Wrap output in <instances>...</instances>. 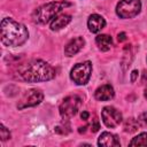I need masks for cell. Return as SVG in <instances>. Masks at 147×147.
<instances>
[{"label":"cell","mask_w":147,"mask_h":147,"mask_svg":"<svg viewBox=\"0 0 147 147\" xmlns=\"http://www.w3.org/2000/svg\"><path fill=\"white\" fill-rule=\"evenodd\" d=\"M18 75L22 79L31 83L36 82H46L55 76L54 68L45 61L33 60L26 64H23L18 68Z\"/></svg>","instance_id":"obj_1"},{"label":"cell","mask_w":147,"mask_h":147,"mask_svg":"<svg viewBox=\"0 0 147 147\" xmlns=\"http://www.w3.org/2000/svg\"><path fill=\"white\" fill-rule=\"evenodd\" d=\"M29 33L26 28L13 18H3L1 22V41L5 46L16 47L25 42Z\"/></svg>","instance_id":"obj_2"},{"label":"cell","mask_w":147,"mask_h":147,"mask_svg":"<svg viewBox=\"0 0 147 147\" xmlns=\"http://www.w3.org/2000/svg\"><path fill=\"white\" fill-rule=\"evenodd\" d=\"M71 3L67 1H52L45 3L33 11L32 20L37 24H45L52 18H54V16H56L63 8L69 7Z\"/></svg>","instance_id":"obj_3"},{"label":"cell","mask_w":147,"mask_h":147,"mask_svg":"<svg viewBox=\"0 0 147 147\" xmlns=\"http://www.w3.org/2000/svg\"><path fill=\"white\" fill-rule=\"evenodd\" d=\"M140 0H121L117 3L116 13L121 18H131L140 11Z\"/></svg>","instance_id":"obj_4"},{"label":"cell","mask_w":147,"mask_h":147,"mask_svg":"<svg viewBox=\"0 0 147 147\" xmlns=\"http://www.w3.org/2000/svg\"><path fill=\"white\" fill-rule=\"evenodd\" d=\"M91 71H92V64L90 61L83 62V63H77L70 74L71 79L78 84V85H84L88 82L91 77Z\"/></svg>","instance_id":"obj_5"},{"label":"cell","mask_w":147,"mask_h":147,"mask_svg":"<svg viewBox=\"0 0 147 147\" xmlns=\"http://www.w3.org/2000/svg\"><path fill=\"white\" fill-rule=\"evenodd\" d=\"M82 106V99L77 95L67 96L63 102L60 105V114L64 119H69L70 117L75 116Z\"/></svg>","instance_id":"obj_6"},{"label":"cell","mask_w":147,"mask_h":147,"mask_svg":"<svg viewBox=\"0 0 147 147\" xmlns=\"http://www.w3.org/2000/svg\"><path fill=\"white\" fill-rule=\"evenodd\" d=\"M42 99H44V94L40 90H37V88L29 90V91H26V93L21 99L20 103L17 105V108L23 109V108H26V107L37 106L38 103H40L42 101Z\"/></svg>","instance_id":"obj_7"},{"label":"cell","mask_w":147,"mask_h":147,"mask_svg":"<svg viewBox=\"0 0 147 147\" xmlns=\"http://www.w3.org/2000/svg\"><path fill=\"white\" fill-rule=\"evenodd\" d=\"M102 121L108 127H116L122 122V114L114 107H105L101 111Z\"/></svg>","instance_id":"obj_8"},{"label":"cell","mask_w":147,"mask_h":147,"mask_svg":"<svg viewBox=\"0 0 147 147\" xmlns=\"http://www.w3.org/2000/svg\"><path fill=\"white\" fill-rule=\"evenodd\" d=\"M84 44H85V40H84L82 37H77V38L71 39V40L67 44V46H65V48H64L65 55H67V56H72V55H75V54H77V53L83 48Z\"/></svg>","instance_id":"obj_9"},{"label":"cell","mask_w":147,"mask_h":147,"mask_svg":"<svg viewBox=\"0 0 147 147\" xmlns=\"http://www.w3.org/2000/svg\"><path fill=\"white\" fill-rule=\"evenodd\" d=\"M87 25H88V29L91 32L93 33H96L99 31H101L105 25H106V21L102 16L98 15V14H93L90 16L88 18V22H87Z\"/></svg>","instance_id":"obj_10"},{"label":"cell","mask_w":147,"mask_h":147,"mask_svg":"<svg viewBox=\"0 0 147 147\" xmlns=\"http://www.w3.org/2000/svg\"><path fill=\"white\" fill-rule=\"evenodd\" d=\"M114 94H115L114 88H113L109 84H105V85L100 86V87L95 91L94 96H95V99L99 100V101H107V100L113 99V98H114Z\"/></svg>","instance_id":"obj_11"},{"label":"cell","mask_w":147,"mask_h":147,"mask_svg":"<svg viewBox=\"0 0 147 147\" xmlns=\"http://www.w3.org/2000/svg\"><path fill=\"white\" fill-rule=\"evenodd\" d=\"M99 146H107V147H113V146H119V140L117 139L116 136L109 133V132H103L98 140Z\"/></svg>","instance_id":"obj_12"},{"label":"cell","mask_w":147,"mask_h":147,"mask_svg":"<svg viewBox=\"0 0 147 147\" xmlns=\"http://www.w3.org/2000/svg\"><path fill=\"white\" fill-rule=\"evenodd\" d=\"M70 21H71V16H70V15L62 14V15L55 17V18L52 21V23H51V29H52L53 31H57V30L64 28Z\"/></svg>","instance_id":"obj_13"},{"label":"cell","mask_w":147,"mask_h":147,"mask_svg":"<svg viewBox=\"0 0 147 147\" xmlns=\"http://www.w3.org/2000/svg\"><path fill=\"white\" fill-rule=\"evenodd\" d=\"M95 41H96V45L99 46V48L101 51H105V52L106 51H109L110 47H111V45H113V39L108 34H99L96 37Z\"/></svg>","instance_id":"obj_14"},{"label":"cell","mask_w":147,"mask_h":147,"mask_svg":"<svg viewBox=\"0 0 147 147\" xmlns=\"http://www.w3.org/2000/svg\"><path fill=\"white\" fill-rule=\"evenodd\" d=\"M138 127H139V124L134 118H127L124 123V131L125 132L133 133L138 130Z\"/></svg>","instance_id":"obj_15"},{"label":"cell","mask_w":147,"mask_h":147,"mask_svg":"<svg viewBox=\"0 0 147 147\" xmlns=\"http://www.w3.org/2000/svg\"><path fill=\"white\" fill-rule=\"evenodd\" d=\"M130 146H147V133H140L130 141Z\"/></svg>","instance_id":"obj_16"},{"label":"cell","mask_w":147,"mask_h":147,"mask_svg":"<svg viewBox=\"0 0 147 147\" xmlns=\"http://www.w3.org/2000/svg\"><path fill=\"white\" fill-rule=\"evenodd\" d=\"M138 124H139V126H145V125H147V111H145V113H142L139 117H138Z\"/></svg>","instance_id":"obj_17"},{"label":"cell","mask_w":147,"mask_h":147,"mask_svg":"<svg viewBox=\"0 0 147 147\" xmlns=\"http://www.w3.org/2000/svg\"><path fill=\"white\" fill-rule=\"evenodd\" d=\"M0 136H1V140H7V139L10 138V133H9V131H8L3 125H1V129H0Z\"/></svg>","instance_id":"obj_18"},{"label":"cell","mask_w":147,"mask_h":147,"mask_svg":"<svg viewBox=\"0 0 147 147\" xmlns=\"http://www.w3.org/2000/svg\"><path fill=\"white\" fill-rule=\"evenodd\" d=\"M92 122H93V123L91 124V127H92V129H91V131H92V132H96V131H98V130L100 129L99 122H98V119H95V118H94V119H93Z\"/></svg>","instance_id":"obj_19"},{"label":"cell","mask_w":147,"mask_h":147,"mask_svg":"<svg viewBox=\"0 0 147 147\" xmlns=\"http://www.w3.org/2000/svg\"><path fill=\"white\" fill-rule=\"evenodd\" d=\"M138 74H139V72H138L137 70H133V71L131 72V82H132V83H134V82L137 80V77H138Z\"/></svg>","instance_id":"obj_20"},{"label":"cell","mask_w":147,"mask_h":147,"mask_svg":"<svg viewBox=\"0 0 147 147\" xmlns=\"http://www.w3.org/2000/svg\"><path fill=\"white\" fill-rule=\"evenodd\" d=\"M117 39H118V41H124V40L126 39V34H125L124 32L119 33V34H118V38H117Z\"/></svg>","instance_id":"obj_21"},{"label":"cell","mask_w":147,"mask_h":147,"mask_svg":"<svg viewBox=\"0 0 147 147\" xmlns=\"http://www.w3.org/2000/svg\"><path fill=\"white\" fill-rule=\"evenodd\" d=\"M88 116H90V114H88L87 111H83V113L80 114V117H82V119H87V118H88Z\"/></svg>","instance_id":"obj_22"},{"label":"cell","mask_w":147,"mask_h":147,"mask_svg":"<svg viewBox=\"0 0 147 147\" xmlns=\"http://www.w3.org/2000/svg\"><path fill=\"white\" fill-rule=\"evenodd\" d=\"M146 80H147V71H144V74H142V83H146Z\"/></svg>","instance_id":"obj_23"},{"label":"cell","mask_w":147,"mask_h":147,"mask_svg":"<svg viewBox=\"0 0 147 147\" xmlns=\"http://www.w3.org/2000/svg\"><path fill=\"white\" fill-rule=\"evenodd\" d=\"M145 96H146V99H147V88L145 90Z\"/></svg>","instance_id":"obj_24"}]
</instances>
